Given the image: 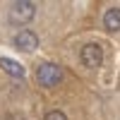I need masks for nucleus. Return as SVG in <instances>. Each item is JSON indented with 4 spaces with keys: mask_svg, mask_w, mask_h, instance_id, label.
Returning a JSON list of instances; mask_svg holds the SVG:
<instances>
[{
    "mask_svg": "<svg viewBox=\"0 0 120 120\" xmlns=\"http://www.w3.org/2000/svg\"><path fill=\"white\" fill-rule=\"evenodd\" d=\"M43 120H67V115H65L63 111H58V108H53V111H48V113L43 115Z\"/></svg>",
    "mask_w": 120,
    "mask_h": 120,
    "instance_id": "7",
    "label": "nucleus"
},
{
    "mask_svg": "<svg viewBox=\"0 0 120 120\" xmlns=\"http://www.w3.org/2000/svg\"><path fill=\"white\" fill-rule=\"evenodd\" d=\"M34 15H36V3H31V0H19V3H12V7H10V19L15 24L31 22Z\"/></svg>",
    "mask_w": 120,
    "mask_h": 120,
    "instance_id": "2",
    "label": "nucleus"
},
{
    "mask_svg": "<svg viewBox=\"0 0 120 120\" xmlns=\"http://www.w3.org/2000/svg\"><path fill=\"white\" fill-rule=\"evenodd\" d=\"M60 79H63V70H60V65H55V63L38 65V70H36V82L41 84V86L51 89V86L60 84Z\"/></svg>",
    "mask_w": 120,
    "mask_h": 120,
    "instance_id": "1",
    "label": "nucleus"
},
{
    "mask_svg": "<svg viewBox=\"0 0 120 120\" xmlns=\"http://www.w3.org/2000/svg\"><path fill=\"white\" fill-rule=\"evenodd\" d=\"M103 26L108 31H120V7H111L103 15Z\"/></svg>",
    "mask_w": 120,
    "mask_h": 120,
    "instance_id": "5",
    "label": "nucleus"
},
{
    "mask_svg": "<svg viewBox=\"0 0 120 120\" xmlns=\"http://www.w3.org/2000/svg\"><path fill=\"white\" fill-rule=\"evenodd\" d=\"M0 67H3L7 75H12V77H24V67L19 65L17 60H12V58H5V55H0Z\"/></svg>",
    "mask_w": 120,
    "mask_h": 120,
    "instance_id": "6",
    "label": "nucleus"
},
{
    "mask_svg": "<svg viewBox=\"0 0 120 120\" xmlns=\"http://www.w3.org/2000/svg\"><path fill=\"white\" fill-rule=\"evenodd\" d=\"M15 48L17 51H24V53H31L38 48V36L31 31V29H22L17 36H15Z\"/></svg>",
    "mask_w": 120,
    "mask_h": 120,
    "instance_id": "4",
    "label": "nucleus"
},
{
    "mask_svg": "<svg viewBox=\"0 0 120 120\" xmlns=\"http://www.w3.org/2000/svg\"><path fill=\"white\" fill-rule=\"evenodd\" d=\"M79 58H82V63L89 70H96L103 63V48L98 43H86V46H82V51H79Z\"/></svg>",
    "mask_w": 120,
    "mask_h": 120,
    "instance_id": "3",
    "label": "nucleus"
}]
</instances>
